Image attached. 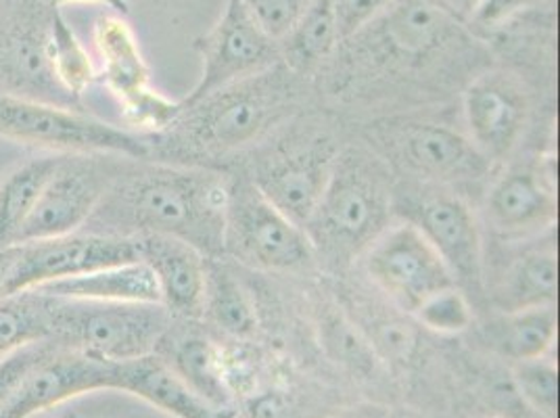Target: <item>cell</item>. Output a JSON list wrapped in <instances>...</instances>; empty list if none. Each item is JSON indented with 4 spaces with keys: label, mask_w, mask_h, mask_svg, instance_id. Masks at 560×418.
I'll return each instance as SVG.
<instances>
[{
    "label": "cell",
    "mask_w": 560,
    "mask_h": 418,
    "mask_svg": "<svg viewBox=\"0 0 560 418\" xmlns=\"http://www.w3.org/2000/svg\"><path fill=\"white\" fill-rule=\"evenodd\" d=\"M229 176L211 165L124 160L82 231L185 241L206 257L224 256Z\"/></svg>",
    "instance_id": "cell-1"
},
{
    "label": "cell",
    "mask_w": 560,
    "mask_h": 418,
    "mask_svg": "<svg viewBox=\"0 0 560 418\" xmlns=\"http://www.w3.org/2000/svg\"><path fill=\"white\" fill-rule=\"evenodd\" d=\"M305 78L282 61L270 70L234 82L190 105L158 137L147 139L151 160L195 163L226 158L270 139L298 116Z\"/></svg>",
    "instance_id": "cell-2"
},
{
    "label": "cell",
    "mask_w": 560,
    "mask_h": 418,
    "mask_svg": "<svg viewBox=\"0 0 560 418\" xmlns=\"http://www.w3.org/2000/svg\"><path fill=\"white\" fill-rule=\"evenodd\" d=\"M396 209L389 165L366 147L341 144L325 193L305 222L316 264L350 268L385 233Z\"/></svg>",
    "instance_id": "cell-3"
},
{
    "label": "cell",
    "mask_w": 560,
    "mask_h": 418,
    "mask_svg": "<svg viewBox=\"0 0 560 418\" xmlns=\"http://www.w3.org/2000/svg\"><path fill=\"white\" fill-rule=\"evenodd\" d=\"M45 298L48 341L105 362H128L155 353L174 323L162 303Z\"/></svg>",
    "instance_id": "cell-4"
},
{
    "label": "cell",
    "mask_w": 560,
    "mask_h": 418,
    "mask_svg": "<svg viewBox=\"0 0 560 418\" xmlns=\"http://www.w3.org/2000/svg\"><path fill=\"white\" fill-rule=\"evenodd\" d=\"M264 142L247 176L282 213L305 227L325 193L341 144L325 128L300 126L295 117L279 128V139Z\"/></svg>",
    "instance_id": "cell-5"
},
{
    "label": "cell",
    "mask_w": 560,
    "mask_h": 418,
    "mask_svg": "<svg viewBox=\"0 0 560 418\" xmlns=\"http://www.w3.org/2000/svg\"><path fill=\"white\" fill-rule=\"evenodd\" d=\"M224 256L261 272H302L316 266L304 227L282 213L247 174L229 176Z\"/></svg>",
    "instance_id": "cell-6"
},
{
    "label": "cell",
    "mask_w": 560,
    "mask_h": 418,
    "mask_svg": "<svg viewBox=\"0 0 560 418\" xmlns=\"http://www.w3.org/2000/svg\"><path fill=\"white\" fill-rule=\"evenodd\" d=\"M374 140L376 153L387 165H396L420 185L456 195L486 185L495 167L465 132L438 121H387L374 130Z\"/></svg>",
    "instance_id": "cell-7"
},
{
    "label": "cell",
    "mask_w": 560,
    "mask_h": 418,
    "mask_svg": "<svg viewBox=\"0 0 560 418\" xmlns=\"http://www.w3.org/2000/svg\"><path fill=\"white\" fill-rule=\"evenodd\" d=\"M0 137L55 151L57 155H119L151 160L149 142L139 135L86 116L80 109L48 105L0 93Z\"/></svg>",
    "instance_id": "cell-8"
},
{
    "label": "cell",
    "mask_w": 560,
    "mask_h": 418,
    "mask_svg": "<svg viewBox=\"0 0 560 418\" xmlns=\"http://www.w3.org/2000/svg\"><path fill=\"white\" fill-rule=\"evenodd\" d=\"M406 211V222L415 224L424 239L435 247L468 300L481 302L486 298V266L481 231L465 197L438 186L419 188L397 201Z\"/></svg>",
    "instance_id": "cell-9"
},
{
    "label": "cell",
    "mask_w": 560,
    "mask_h": 418,
    "mask_svg": "<svg viewBox=\"0 0 560 418\" xmlns=\"http://www.w3.org/2000/svg\"><path fill=\"white\" fill-rule=\"evenodd\" d=\"M137 259H140L137 239L78 231L27 241L9 249L4 295Z\"/></svg>",
    "instance_id": "cell-10"
},
{
    "label": "cell",
    "mask_w": 560,
    "mask_h": 418,
    "mask_svg": "<svg viewBox=\"0 0 560 418\" xmlns=\"http://www.w3.org/2000/svg\"><path fill=\"white\" fill-rule=\"evenodd\" d=\"M124 160L126 158L119 155H59L47 185L43 186L36 206L25 220L20 243L82 231Z\"/></svg>",
    "instance_id": "cell-11"
},
{
    "label": "cell",
    "mask_w": 560,
    "mask_h": 418,
    "mask_svg": "<svg viewBox=\"0 0 560 418\" xmlns=\"http://www.w3.org/2000/svg\"><path fill=\"white\" fill-rule=\"evenodd\" d=\"M362 259L374 287L406 314L429 295L456 285L435 247L406 220L389 224Z\"/></svg>",
    "instance_id": "cell-12"
},
{
    "label": "cell",
    "mask_w": 560,
    "mask_h": 418,
    "mask_svg": "<svg viewBox=\"0 0 560 418\" xmlns=\"http://www.w3.org/2000/svg\"><path fill=\"white\" fill-rule=\"evenodd\" d=\"M201 57V76L195 89L180 101L190 105L234 82L252 78L280 63V45L270 38L241 0H226L220 20L208 34L195 40Z\"/></svg>",
    "instance_id": "cell-13"
},
{
    "label": "cell",
    "mask_w": 560,
    "mask_h": 418,
    "mask_svg": "<svg viewBox=\"0 0 560 418\" xmlns=\"http://www.w3.org/2000/svg\"><path fill=\"white\" fill-rule=\"evenodd\" d=\"M116 371L117 362L96 360L47 339L45 353L0 408V418H32L80 395L114 392Z\"/></svg>",
    "instance_id": "cell-14"
},
{
    "label": "cell",
    "mask_w": 560,
    "mask_h": 418,
    "mask_svg": "<svg viewBox=\"0 0 560 418\" xmlns=\"http://www.w3.org/2000/svg\"><path fill=\"white\" fill-rule=\"evenodd\" d=\"M491 231L506 241H529L557 224L555 170L541 163H516L491 181L486 195Z\"/></svg>",
    "instance_id": "cell-15"
},
{
    "label": "cell",
    "mask_w": 560,
    "mask_h": 418,
    "mask_svg": "<svg viewBox=\"0 0 560 418\" xmlns=\"http://www.w3.org/2000/svg\"><path fill=\"white\" fill-rule=\"evenodd\" d=\"M463 116L470 142L498 165L511 158L525 132L529 117L527 94L509 73H481L465 89Z\"/></svg>",
    "instance_id": "cell-16"
},
{
    "label": "cell",
    "mask_w": 560,
    "mask_h": 418,
    "mask_svg": "<svg viewBox=\"0 0 560 418\" xmlns=\"http://www.w3.org/2000/svg\"><path fill=\"white\" fill-rule=\"evenodd\" d=\"M50 13L40 24L18 20L9 30H0V93L82 112V103L63 91L50 68Z\"/></svg>",
    "instance_id": "cell-17"
},
{
    "label": "cell",
    "mask_w": 560,
    "mask_h": 418,
    "mask_svg": "<svg viewBox=\"0 0 560 418\" xmlns=\"http://www.w3.org/2000/svg\"><path fill=\"white\" fill-rule=\"evenodd\" d=\"M139 256L158 280L162 305L174 321H197L203 314L208 257L185 241L147 234L137 239Z\"/></svg>",
    "instance_id": "cell-18"
},
{
    "label": "cell",
    "mask_w": 560,
    "mask_h": 418,
    "mask_svg": "<svg viewBox=\"0 0 560 418\" xmlns=\"http://www.w3.org/2000/svg\"><path fill=\"white\" fill-rule=\"evenodd\" d=\"M114 392L137 395L174 418H224L195 394L160 353L117 362Z\"/></svg>",
    "instance_id": "cell-19"
},
{
    "label": "cell",
    "mask_w": 560,
    "mask_h": 418,
    "mask_svg": "<svg viewBox=\"0 0 560 418\" xmlns=\"http://www.w3.org/2000/svg\"><path fill=\"white\" fill-rule=\"evenodd\" d=\"M155 353H160L170 369L206 404H210L218 415L231 417L233 387L229 383L222 348H218L208 337L185 335L172 344L164 339Z\"/></svg>",
    "instance_id": "cell-20"
},
{
    "label": "cell",
    "mask_w": 560,
    "mask_h": 418,
    "mask_svg": "<svg viewBox=\"0 0 560 418\" xmlns=\"http://www.w3.org/2000/svg\"><path fill=\"white\" fill-rule=\"evenodd\" d=\"M559 293V257L552 243L525 249L506 266L486 295L502 312L555 305Z\"/></svg>",
    "instance_id": "cell-21"
},
{
    "label": "cell",
    "mask_w": 560,
    "mask_h": 418,
    "mask_svg": "<svg viewBox=\"0 0 560 418\" xmlns=\"http://www.w3.org/2000/svg\"><path fill=\"white\" fill-rule=\"evenodd\" d=\"M94 47L101 59V80L119 105L151 91L149 66L140 53L132 27L121 18H101L94 25Z\"/></svg>",
    "instance_id": "cell-22"
},
{
    "label": "cell",
    "mask_w": 560,
    "mask_h": 418,
    "mask_svg": "<svg viewBox=\"0 0 560 418\" xmlns=\"http://www.w3.org/2000/svg\"><path fill=\"white\" fill-rule=\"evenodd\" d=\"M34 291L86 302L162 303L158 280L142 259L107 266L73 279L47 282Z\"/></svg>",
    "instance_id": "cell-23"
},
{
    "label": "cell",
    "mask_w": 560,
    "mask_h": 418,
    "mask_svg": "<svg viewBox=\"0 0 560 418\" xmlns=\"http://www.w3.org/2000/svg\"><path fill=\"white\" fill-rule=\"evenodd\" d=\"M557 307L541 305L502 312L483 328V344L502 358L516 362L536 360L550 353L557 341Z\"/></svg>",
    "instance_id": "cell-24"
},
{
    "label": "cell",
    "mask_w": 560,
    "mask_h": 418,
    "mask_svg": "<svg viewBox=\"0 0 560 418\" xmlns=\"http://www.w3.org/2000/svg\"><path fill=\"white\" fill-rule=\"evenodd\" d=\"M279 45L282 63L298 76L320 70L341 45L335 0H310Z\"/></svg>",
    "instance_id": "cell-25"
},
{
    "label": "cell",
    "mask_w": 560,
    "mask_h": 418,
    "mask_svg": "<svg viewBox=\"0 0 560 418\" xmlns=\"http://www.w3.org/2000/svg\"><path fill=\"white\" fill-rule=\"evenodd\" d=\"M201 318L233 339H252L257 333L256 303L222 257H208Z\"/></svg>",
    "instance_id": "cell-26"
},
{
    "label": "cell",
    "mask_w": 560,
    "mask_h": 418,
    "mask_svg": "<svg viewBox=\"0 0 560 418\" xmlns=\"http://www.w3.org/2000/svg\"><path fill=\"white\" fill-rule=\"evenodd\" d=\"M59 155L32 158L13 167L0 181V252H7L20 243L25 220L38 201L43 186L47 185Z\"/></svg>",
    "instance_id": "cell-27"
},
{
    "label": "cell",
    "mask_w": 560,
    "mask_h": 418,
    "mask_svg": "<svg viewBox=\"0 0 560 418\" xmlns=\"http://www.w3.org/2000/svg\"><path fill=\"white\" fill-rule=\"evenodd\" d=\"M48 59L57 82L63 86L66 93L71 94L78 103H82V94L96 80L93 59L78 40L75 32L52 7L50 13V27H48Z\"/></svg>",
    "instance_id": "cell-28"
},
{
    "label": "cell",
    "mask_w": 560,
    "mask_h": 418,
    "mask_svg": "<svg viewBox=\"0 0 560 418\" xmlns=\"http://www.w3.org/2000/svg\"><path fill=\"white\" fill-rule=\"evenodd\" d=\"M47 298L34 289L0 298V356L47 341Z\"/></svg>",
    "instance_id": "cell-29"
},
{
    "label": "cell",
    "mask_w": 560,
    "mask_h": 418,
    "mask_svg": "<svg viewBox=\"0 0 560 418\" xmlns=\"http://www.w3.org/2000/svg\"><path fill=\"white\" fill-rule=\"evenodd\" d=\"M422 328L438 335H460L472 326V302L456 285L429 295L410 314Z\"/></svg>",
    "instance_id": "cell-30"
},
{
    "label": "cell",
    "mask_w": 560,
    "mask_h": 418,
    "mask_svg": "<svg viewBox=\"0 0 560 418\" xmlns=\"http://www.w3.org/2000/svg\"><path fill=\"white\" fill-rule=\"evenodd\" d=\"M514 385L521 397L539 417L557 418L559 415V371L557 364L544 356L536 360L516 362Z\"/></svg>",
    "instance_id": "cell-31"
},
{
    "label": "cell",
    "mask_w": 560,
    "mask_h": 418,
    "mask_svg": "<svg viewBox=\"0 0 560 418\" xmlns=\"http://www.w3.org/2000/svg\"><path fill=\"white\" fill-rule=\"evenodd\" d=\"M241 2L254 15L259 27L270 38L280 43L300 20L310 0H241Z\"/></svg>",
    "instance_id": "cell-32"
},
{
    "label": "cell",
    "mask_w": 560,
    "mask_h": 418,
    "mask_svg": "<svg viewBox=\"0 0 560 418\" xmlns=\"http://www.w3.org/2000/svg\"><path fill=\"white\" fill-rule=\"evenodd\" d=\"M323 325L327 326V346L337 360L350 364L353 369H366L373 364L371 353L364 339H360L358 330L346 321L330 316Z\"/></svg>",
    "instance_id": "cell-33"
},
{
    "label": "cell",
    "mask_w": 560,
    "mask_h": 418,
    "mask_svg": "<svg viewBox=\"0 0 560 418\" xmlns=\"http://www.w3.org/2000/svg\"><path fill=\"white\" fill-rule=\"evenodd\" d=\"M45 349L47 341H36L7 353L0 360V408L9 402V397L18 390L27 371L40 360Z\"/></svg>",
    "instance_id": "cell-34"
},
{
    "label": "cell",
    "mask_w": 560,
    "mask_h": 418,
    "mask_svg": "<svg viewBox=\"0 0 560 418\" xmlns=\"http://www.w3.org/2000/svg\"><path fill=\"white\" fill-rule=\"evenodd\" d=\"M394 0H335L341 43L374 22Z\"/></svg>",
    "instance_id": "cell-35"
},
{
    "label": "cell",
    "mask_w": 560,
    "mask_h": 418,
    "mask_svg": "<svg viewBox=\"0 0 560 418\" xmlns=\"http://www.w3.org/2000/svg\"><path fill=\"white\" fill-rule=\"evenodd\" d=\"M529 0H483L467 25L477 32H498L513 20Z\"/></svg>",
    "instance_id": "cell-36"
},
{
    "label": "cell",
    "mask_w": 560,
    "mask_h": 418,
    "mask_svg": "<svg viewBox=\"0 0 560 418\" xmlns=\"http://www.w3.org/2000/svg\"><path fill=\"white\" fill-rule=\"evenodd\" d=\"M456 24L467 25L483 0H433Z\"/></svg>",
    "instance_id": "cell-37"
},
{
    "label": "cell",
    "mask_w": 560,
    "mask_h": 418,
    "mask_svg": "<svg viewBox=\"0 0 560 418\" xmlns=\"http://www.w3.org/2000/svg\"><path fill=\"white\" fill-rule=\"evenodd\" d=\"M48 7H63V4H71V2H94V4H105V7H112L117 13L121 15H128L130 11V0H45Z\"/></svg>",
    "instance_id": "cell-38"
},
{
    "label": "cell",
    "mask_w": 560,
    "mask_h": 418,
    "mask_svg": "<svg viewBox=\"0 0 560 418\" xmlns=\"http://www.w3.org/2000/svg\"><path fill=\"white\" fill-rule=\"evenodd\" d=\"M7 268H9V249L0 252V298L4 295V279H7Z\"/></svg>",
    "instance_id": "cell-39"
},
{
    "label": "cell",
    "mask_w": 560,
    "mask_h": 418,
    "mask_svg": "<svg viewBox=\"0 0 560 418\" xmlns=\"http://www.w3.org/2000/svg\"><path fill=\"white\" fill-rule=\"evenodd\" d=\"M55 418H78V415H75V413H71V410H68V413H61V415H57Z\"/></svg>",
    "instance_id": "cell-40"
},
{
    "label": "cell",
    "mask_w": 560,
    "mask_h": 418,
    "mask_svg": "<svg viewBox=\"0 0 560 418\" xmlns=\"http://www.w3.org/2000/svg\"><path fill=\"white\" fill-rule=\"evenodd\" d=\"M339 418H358V417H339Z\"/></svg>",
    "instance_id": "cell-41"
}]
</instances>
